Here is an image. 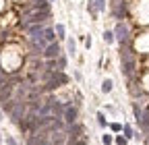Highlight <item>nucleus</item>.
Listing matches in <instances>:
<instances>
[{
	"label": "nucleus",
	"mask_w": 149,
	"mask_h": 145,
	"mask_svg": "<svg viewBox=\"0 0 149 145\" xmlns=\"http://www.w3.org/2000/svg\"><path fill=\"white\" fill-rule=\"evenodd\" d=\"M120 62H122V75L130 79L137 68V56H135V50L130 48V44L120 46Z\"/></svg>",
	"instance_id": "1"
},
{
	"label": "nucleus",
	"mask_w": 149,
	"mask_h": 145,
	"mask_svg": "<svg viewBox=\"0 0 149 145\" xmlns=\"http://www.w3.org/2000/svg\"><path fill=\"white\" fill-rule=\"evenodd\" d=\"M27 102H15V106L10 108V112H8V116H10V120L17 124V122H21L23 120V116L27 114Z\"/></svg>",
	"instance_id": "2"
},
{
	"label": "nucleus",
	"mask_w": 149,
	"mask_h": 145,
	"mask_svg": "<svg viewBox=\"0 0 149 145\" xmlns=\"http://www.w3.org/2000/svg\"><path fill=\"white\" fill-rule=\"evenodd\" d=\"M77 118H79L77 106H72L70 102H64V112H62V120H64V124H66V126H68V124H74V122H77Z\"/></svg>",
	"instance_id": "3"
},
{
	"label": "nucleus",
	"mask_w": 149,
	"mask_h": 145,
	"mask_svg": "<svg viewBox=\"0 0 149 145\" xmlns=\"http://www.w3.org/2000/svg\"><path fill=\"white\" fill-rule=\"evenodd\" d=\"M112 33H114V40H118V42H120V46L130 44V31H128V27H126L122 21L116 25V29L112 31Z\"/></svg>",
	"instance_id": "4"
},
{
	"label": "nucleus",
	"mask_w": 149,
	"mask_h": 145,
	"mask_svg": "<svg viewBox=\"0 0 149 145\" xmlns=\"http://www.w3.org/2000/svg\"><path fill=\"white\" fill-rule=\"evenodd\" d=\"M64 133H66V139L77 141V139H83V137H85V126L79 124V122H74V124H68V126H66Z\"/></svg>",
	"instance_id": "5"
},
{
	"label": "nucleus",
	"mask_w": 149,
	"mask_h": 145,
	"mask_svg": "<svg viewBox=\"0 0 149 145\" xmlns=\"http://www.w3.org/2000/svg\"><path fill=\"white\" fill-rule=\"evenodd\" d=\"M42 56H44L46 60H56L58 56H62V48H60V44H58V42L48 44V46H46V50L42 52Z\"/></svg>",
	"instance_id": "6"
},
{
	"label": "nucleus",
	"mask_w": 149,
	"mask_h": 145,
	"mask_svg": "<svg viewBox=\"0 0 149 145\" xmlns=\"http://www.w3.org/2000/svg\"><path fill=\"white\" fill-rule=\"evenodd\" d=\"M112 15H114L116 19H124V15H126L124 0H112Z\"/></svg>",
	"instance_id": "7"
},
{
	"label": "nucleus",
	"mask_w": 149,
	"mask_h": 145,
	"mask_svg": "<svg viewBox=\"0 0 149 145\" xmlns=\"http://www.w3.org/2000/svg\"><path fill=\"white\" fill-rule=\"evenodd\" d=\"M50 143H52V145H66V133H64V131H54V133H50Z\"/></svg>",
	"instance_id": "8"
},
{
	"label": "nucleus",
	"mask_w": 149,
	"mask_h": 145,
	"mask_svg": "<svg viewBox=\"0 0 149 145\" xmlns=\"http://www.w3.org/2000/svg\"><path fill=\"white\" fill-rule=\"evenodd\" d=\"M137 124L143 135H149V110H143V116L137 120Z\"/></svg>",
	"instance_id": "9"
},
{
	"label": "nucleus",
	"mask_w": 149,
	"mask_h": 145,
	"mask_svg": "<svg viewBox=\"0 0 149 145\" xmlns=\"http://www.w3.org/2000/svg\"><path fill=\"white\" fill-rule=\"evenodd\" d=\"M44 23H40V25H31V27H27V35H29V40H33V38H40V35L44 33Z\"/></svg>",
	"instance_id": "10"
},
{
	"label": "nucleus",
	"mask_w": 149,
	"mask_h": 145,
	"mask_svg": "<svg viewBox=\"0 0 149 145\" xmlns=\"http://www.w3.org/2000/svg\"><path fill=\"white\" fill-rule=\"evenodd\" d=\"M31 10H50V0H33L29 2Z\"/></svg>",
	"instance_id": "11"
},
{
	"label": "nucleus",
	"mask_w": 149,
	"mask_h": 145,
	"mask_svg": "<svg viewBox=\"0 0 149 145\" xmlns=\"http://www.w3.org/2000/svg\"><path fill=\"white\" fill-rule=\"evenodd\" d=\"M42 35H44V40H46L48 44H52V42H56V33H54V29H52V27H46Z\"/></svg>",
	"instance_id": "12"
},
{
	"label": "nucleus",
	"mask_w": 149,
	"mask_h": 145,
	"mask_svg": "<svg viewBox=\"0 0 149 145\" xmlns=\"http://www.w3.org/2000/svg\"><path fill=\"white\" fill-rule=\"evenodd\" d=\"M141 104H143V100L133 104V114H135V120H139V118L143 116V108H141Z\"/></svg>",
	"instance_id": "13"
},
{
	"label": "nucleus",
	"mask_w": 149,
	"mask_h": 145,
	"mask_svg": "<svg viewBox=\"0 0 149 145\" xmlns=\"http://www.w3.org/2000/svg\"><path fill=\"white\" fill-rule=\"evenodd\" d=\"M122 133H124L122 137H124L126 141H128V139H133V137H135V133H133V126H130V124H124V126H122Z\"/></svg>",
	"instance_id": "14"
},
{
	"label": "nucleus",
	"mask_w": 149,
	"mask_h": 145,
	"mask_svg": "<svg viewBox=\"0 0 149 145\" xmlns=\"http://www.w3.org/2000/svg\"><path fill=\"white\" fill-rule=\"evenodd\" d=\"M64 31H66V29H64V25H62V23H58V25L54 27V33H56V38H60V40H64V38H66V35H64Z\"/></svg>",
	"instance_id": "15"
},
{
	"label": "nucleus",
	"mask_w": 149,
	"mask_h": 145,
	"mask_svg": "<svg viewBox=\"0 0 149 145\" xmlns=\"http://www.w3.org/2000/svg\"><path fill=\"white\" fill-rule=\"evenodd\" d=\"M95 118H97V124L102 126V129H106V126H108V118H106V114H104V112H97V116H95Z\"/></svg>",
	"instance_id": "16"
},
{
	"label": "nucleus",
	"mask_w": 149,
	"mask_h": 145,
	"mask_svg": "<svg viewBox=\"0 0 149 145\" xmlns=\"http://www.w3.org/2000/svg\"><path fill=\"white\" fill-rule=\"evenodd\" d=\"M112 85H114V83H112V79H106V81L102 83V91H104V93H110V91H112Z\"/></svg>",
	"instance_id": "17"
},
{
	"label": "nucleus",
	"mask_w": 149,
	"mask_h": 145,
	"mask_svg": "<svg viewBox=\"0 0 149 145\" xmlns=\"http://www.w3.org/2000/svg\"><path fill=\"white\" fill-rule=\"evenodd\" d=\"M104 42L112 44V42H114V33H112V31H104Z\"/></svg>",
	"instance_id": "18"
},
{
	"label": "nucleus",
	"mask_w": 149,
	"mask_h": 145,
	"mask_svg": "<svg viewBox=\"0 0 149 145\" xmlns=\"http://www.w3.org/2000/svg\"><path fill=\"white\" fill-rule=\"evenodd\" d=\"M66 46H68V54H74V52H77V44H74V40H68Z\"/></svg>",
	"instance_id": "19"
},
{
	"label": "nucleus",
	"mask_w": 149,
	"mask_h": 145,
	"mask_svg": "<svg viewBox=\"0 0 149 145\" xmlns=\"http://www.w3.org/2000/svg\"><path fill=\"white\" fill-rule=\"evenodd\" d=\"M95 8H97V13L106 10V0H95Z\"/></svg>",
	"instance_id": "20"
},
{
	"label": "nucleus",
	"mask_w": 149,
	"mask_h": 145,
	"mask_svg": "<svg viewBox=\"0 0 149 145\" xmlns=\"http://www.w3.org/2000/svg\"><path fill=\"white\" fill-rule=\"evenodd\" d=\"M102 141H104V145H112L114 143V137L112 135H102Z\"/></svg>",
	"instance_id": "21"
},
{
	"label": "nucleus",
	"mask_w": 149,
	"mask_h": 145,
	"mask_svg": "<svg viewBox=\"0 0 149 145\" xmlns=\"http://www.w3.org/2000/svg\"><path fill=\"white\" fill-rule=\"evenodd\" d=\"M110 129L114 131V133H120V131H122V124H120V122H112V124H110Z\"/></svg>",
	"instance_id": "22"
},
{
	"label": "nucleus",
	"mask_w": 149,
	"mask_h": 145,
	"mask_svg": "<svg viewBox=\"0 0 149 145\" xmlns=\"http://www.w3.org/2000/svg\"><path fill=\"white\" fill-rule=\"evenodd\" d=\"M114 143H116V145H128V141H126V139H124L122 135H118V137L114 139Z\"/></svg>",
	"instance_id": "23"
},
{
	"label": "nucleus",
	"mask_w": 149,
	"mask_h": 145,
	"mask_svg": "<svg viewBox=\"0 0 149 145\" xmlns=\"http://www.w3.org/2000/svg\"><path fill=\"white\" fill-rule=\"evenodd\" d=\"M87 8H89V13H93V15H95V13H97V8H95V4H93V2H91V0H89V4H87Z\"/></svg>",
	"instance_id": "24"
},
{
	"label": "nucleus",
	"mask_w": 149,
	"mask_h": 145,
	"mask_svg": "<svg viewBox=\"0 0 149 145\" xmlns=\"http://www.w3.org/2000/svg\"><path fill=\"white\" fill-rule=\"evenodd\" d=\"M6 145H17V141H15V137H10V135H6Z\"/></svg>",
	"instance_id": "25"
},
{
	"label": "nucleus",
	"mask_w": 149,
	"mask_h": 145,
	"mask_svg": "<svg viewBox=\"0 0 149 145\" xmlns=\"http://www.w3.org/2000/svg\"><path fill=\"white\" fill-rule=\"evenodd\" d=\"M0 70H2V64H0Z\"/></svg>",
	"instance_id": "26"
}]
</instances>
